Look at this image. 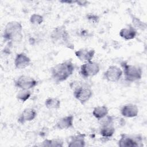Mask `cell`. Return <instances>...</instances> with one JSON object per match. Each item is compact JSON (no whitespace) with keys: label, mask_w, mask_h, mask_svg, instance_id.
<instances>
[{"label":"cell","mask_w":147,"mask_h":147,"mask_svg":"<svg viewBox=\"0 0 147 147\" xmlns=\"http://www.w3.org/2000/svg\"><path fill=\"white\" fill-rule=\"evenodd\" d=\"M75 70L74 64L70 60L60 63L51 68V75L53 80L61 83L72 75Z\"/></svg>","instance_id":"obj_1"},{"label":"cell","mask_w":147,"mask_h":147,"mask_svg":"<svg viewBox=\"0 0 147 147\" xmlns=\"http://www.w3.org/2000/svg\"><path fill=\"white\" fill-rule=\"evenodd\" d=\"M22 26L18 21L9 22L5 26L3 37L5 40L20 42L22 39Z\"/></svg>","instance_id":"obj_2"},{"label":"cell","mask_w":147,"mask_h":147,"mask_svg":"<svg viewBox=\"0 0 147 147\" xmlns=\"http://www.w3.org/2000/svg\"><path fill=\"white\" fill-rule=\"evenodd\" d=\"M123 69L122 72L124 74L125 80L129 82H134L141 79L142 71L141 67L135 65L128 64L125 61L121 63Z\"/></svg>","instance_id":"obj_3"},{"label":"cell","mask_w":147,"mask_h":147,"mask_svg":"<svg viewBox=\"0 0 147 147\" xmlns=\"http://www.w3.org/2000/svg\"><path fill=\"white\" fill-rule=\"evenodd\" d=\"M51 38L52 41L56 44H63L68 46V48H70L71 45L73 47L69 41V34L64 26L55 28L51 34Z\"/></svg>","instance_id":"obj_4"},{"label":"cell","mask_w":147,"mask_h":147,"mask_svg":"<svg viewBox=\"0 0 147 147\" xmlns=\"http://www.w3.org/2000/svg\"><path fill=\"white\" fill-rule=\"evenodd\" d=\"M92 90L90 86L85 83L76 86L74 90V97L82 104L86 103L92 96Z\"/></svg>","instance_id":"obj_5"},{"label":"cell","mask_w":147,"mask_h":147,"mask_svg":"<svg viewBox=\"0 0 147 147\" xmlns=\"http://www.w3.org/2000/svg\"><path fill=\"white\" fill-rule=\"evenodd\" d=\"M100 71L99 64L94 61H88L84 63L80 66V75L83 78H88L97 75Z\"/></svg>","instance_id":"obj_6"},{"label":"cell","mask_w":147,"mask_h":147,"mask_svg":"<svg viewBox=\"0 0 147 147\" xmlns=\"http://www.w3.org/2000/svg\"><path fill=\"white\" fill-rule=\"evenodd\" d=\"M142 138L138 136H130L121 134L118 145L121 147H138L142 146Z\"/></svg>","instance_id":"obj_7"},{"label":"cell","mask_w":147,"mask_h":147,"mask_svg":"<svg viewBox=\"0 0 147 147\" xmlns=\"http://www.w3.org/2000/svg\"><path fill=\"white\" fill-rule=\"evenodd\" d=\"M37 83L38 82L33 78L26 75H21L15 81L17 87L25 90H30L37 86Z\"/></svg>","instance_id":"obj_8"},{"label":"cell","mask_w":147,"mask_h":147,"mask_svg":"<svg viewBox=\"0 0 147 147\" xmlns=\"http://www.w3.org/2000/svg\"><path fill=\"white\" fill-rule=\"evenodd\" d=\"M122 70L115 65H110L103 74V78L109 82H116L121 78Z\"/></svg>","instance_id":"obj_9"},{"label":"cell","mask_w":147,"mask_h":147,"mask_svg":"<svg viewBox=\"0 0 147 147\" xmlns=\"http://www.w3.org/2000/svg\"><path fill=\"white\" fill-rule=\"evenodd\" d=\"M95 53V51L94 49L82 48L75 51V55L80 61L86 63L92 60Z\"/></svg>","instance_id":"obj_10"},{"label":"cell","mask_w":147,"mask_h":147,"mask_svg":"<svg viewBox=\"0 0 147 147\" xmlns=\"http://www.w3.org/2000/svg\"><path fill=\"white\" fill-rule=\"evenodd\" d=\"M31 62L30 59L24 53L17 54L14 59V65L17 69H24L28 67Z\"/></svg>","instance_id":"obj_11"},{"label":"cell","mask_w":147,"mask_h":147,"mask_svg":"<svg viewBox=\"0 0 147 147\" xmlns=\"http://www.w3.org/2000/svg\"><path fill=\"white\" fill-rule=\"evenodd\" d=\"M121 114L126 118H133L137 116L138 114V108L134 104L128 103L125 105L121 109Z\"/></svg>","instance_id":"obj_12"},{"label":"cell","mask_w":147,"mask_h":147,"mask_svg":"<svg viewBox=\"0 0 147 147\" xmlns=\"http://www.w3.org/2000/svg\"><path fill=\"white\" fill-rule=\"evenodd\" d=\"M100 125L99 134L103 138H109L114 135L115 131V127L113 125V122L101 123Z\"/></svg>","instance_id":"obj_13"},{"label":"cell","mask_w":147,"mask_h":147,"mask_svg":"<svg viewBox=\"0 0 147 147\" xmlns=\"http://www.w3.org/2000/svg\"><path fill=\"white\" fill-rule=\"evenodd\" d=\"M85 136L84 134H78L68 138V146L69 147H84L86 145Z\"/></svg>","instance_id":"obj_14"},{"label":"cell","mask_w":147,"mask_h":147,"mask_svg":"<svg viewBox=\"0 0 147 147\" xmlns=\"http://www.w3.org/2000/svg\"><path fill=\"white\" fill-rule=\"evenodd\" d=\"M37 116L36 110L32 108H26L21 114L18 119V122L21 124H24L26 122L33 120Z\"/></svg>","instance_id":"obj_15"},{"label":"cell","mask_w":147,"mask_h":147,"mask_svg":"<svg viewBox=\"0 0 147 147\" xmlns=\"http://www.w3.org/2000/svg\"><path fill=\"white\" fill-rule=\"evenodd\" d=\"M74 116L72 115L63 117L57 121L55 127L59 130H65L71 128L74 125Z\"/></svg>","instance_id":"obj_16"},{"label":"cell","mask_w":147,"mask_h":147,"mask_svg":"<svg viewBox=\"0 0 147 147\" xmlns=\"http://www.w3.org/2000/svg\"><path fill=\"white\" fill-rule=\"evenodd\" d=\"M137 34V30L131 26L127 28H124L120 30L119 36L123 39L126 40H132L136 37Z\"/></svg>","instance_id":"obj_17"},{"label":"cell","mask_w":147,"mask_h":147,"mask_svg":"<svg viewBox=\"0 0 147 147\" xmlns=\"http://www.w3.org/2000/svg\"><path fill=\"white\" fill-rule=\"evenodd\" d=\"M109 113V109L106 106H99L95 107L92 111L93 116L98 120L103 118Z\"/></svg>","instance_id":"obj_18"},{"label":"cell","mask_w":147,"mask_h":147,"mask_svg":"<svg viewBox=\"0 0 147 147\" xmlns=\"http://www.w3.org/2000/svg\"><path fill=\"white\" fill-rule=\"evenodd\" d=\"M41 146L48 147H62L63 146V141L60 139H45L41 144Z\"/></svg>","instance_id":"obj_19"},{"label":"cell","mask_w":147,"mask_h":147,"mask_svg":"<svg viewBox=\"0 0 147 147\" xmlns=\"http://www.w3.org/2000/svg\"><path fill=\"white\" fill-rule=\"evenodd\" d=\"M60 100L56 98H48L45 100V106L49 109H57L60 107Z\"/></svg>","instance_id":"obj_20"},{"label":"cell","mask_w":147,"mask_h":147,"mask_svg":"<svg viewBox=\"0 0 147 147\" xmlns=\"http://www.w3.org/2000/svg\"><path fill=\"white\" fill-rule=\"evenodd\" d=\"M32 94L30 90L21 89L16 95V98L18 100L22 102H25L29 99Z\"/></svg>","instance_id":"obj_21"},{"label":"cell","mask_w":147,"mask_h":147,"mask_svg":"<svg viewBox=\"0 0 147 147\" xmlns=\"http://www.w3.org/2000/svg\"><path fill=\"white\" fill-rule=\"evenodd\" d=\"M131 21L133 23V26L137 30V29H140V30H145L146 28V24L145 22H142L140 19L137 18V17L134 16V15L131 14Z\"/></svg>","instance_id":"obj_22"},{"label":"cell","mask_w":147,"mask_h":147,"mask_svg":"<svg viewBox=\"0 0 147 147\" xmlns=\"http://www.w3.org/2000/svg\"><path fill=\"white\" fill-rule=\"evenodd\" d=\"M43 21V17L38 14H33L30 17V22L34 25H40Z\"/></svg>","instance_id":"obj_23"},{"label":"cell","mask_w":147,"mask_h":147,"mask_svg":"<svg viewBox=\"0 0 147 147\" xmlns=\"http://www.w3.org/2000/svg\"><path fill=\"white\" fill-rule=\"evenodd\" d=\"M88 20L92 21V22H98L99 21V17L98 16L94 15V14H88L87 16Z\"/></svg>","instance_id":"obj_24"},{"label":"cell","mask_w":147,"mask_h":147,"mask_svg":"<svg viewBox=\"0 0 147 147\" xmlns=\"http://www.w3.org/2000/svg\"><path fill=\"white\" fill-rule=\"evenodd\" d=\"M75 3H76L79 6H86L88 3V2L86 1H76Z\"/></svg>","instance_id":"obj_25"}]
</instances>
